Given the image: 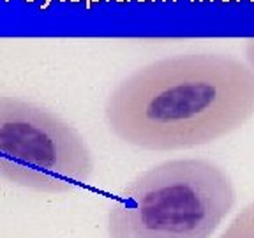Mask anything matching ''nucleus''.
Wrapping results in <instances>:
<instances>
[{
	"instance_id": "obj_1",
	"label": "nucleus",
	"mask_w": 254,
	"mask_h": 238,
	"mask_svg": "<svg viewBox=\"0 0 254 238\" xmlns=\"http://www.w3.org/2000/svg\"><path fill=\"white\" fill-rule=\"evenodd\" d=\"M104 115L115 136L138 148L206 145L254 117V71L223 53L161 58L119 83Z\"/></svg>"
},
{
	"instance_id": "obj_2",
	"label": "nucleus",
	"mask_w": 254,
	"mask_h": 238,
	"mask_svg": "<svg viewBox=\"0 0 254 238\" xmlns=\"http://www.w3.org/2000/svg\"><path fill=\"white\" fill-rule=\"evenodd\" d=\"M235 201V184L219 164L171 159L124 187L106 229L110 238H210Z\"/></svg>"
},
{
	"instance_id": "obj_3",
	"label": "nucleus",
	"mask_w": 254,
	"mask_h": 238,
	"mask_svg": "<svg viewBox=\"0 0 254 238\" xmlns=\"http://www.w3.org/2000/svg\"><path fill=\"white\" fill-rule=\"evenodd\" d=\"M94 173L85 138L53 111L0 95V178L44 194L71 192Z\"/></svg>"
},
{
	"instance_id": "obj_4",
	"label": "nucleus",
	"mask_w": 254,
	"mask_h": 238,
	"mask_svg": "<svg viewBox=\"0 0 254 238\" xmlns=\"http://www.w3.org/2000/svg\"><path fill=\"white\" fill-rule=\"evenodd\" d=\"M219 238H254V201L242 208Z\"/></svg>"
},
{
	"instance_id": "obj_5",
	"label": "nucleus",
	"mask_w": 254,
	"mask_h": 238,
	"mask_svg": "<svg viewBox=\"0 0 254 238\" xmlns=\"http://www.w3.org/2000/svg\"><path fill=\"white\" fill-rule=\"evenodd\" d=\"M246 58L249 67L254 71V39H249L246 43Z\"/></svg>"
},
{
	"instance_id": "obj_6",
	"label": "nucleus",
	"mask_w": 254,
	"mask_h": 238,
	"mask_svg": "<svg viewBox=\"0 0 254 238\" xmlns=\"http://www.w3.org/2000/svg\"><path fill=\"white\" fill-rule=\"evenodd\" d=\"M96 2H99V0H85V7H87V9H92V5L96 4Z\"/></svg>"
},
{
	"instance_id": "obj_7",
	"label": "nucleus",
	"mask_w": 254,
	"mask_h": 238,
	"mask_svg": "<svg viewBox=\"0 0 254 238\" xmlns=\"http://www.w3.org/2000/svg\"><path fill=\"white\" fill-rule=\"evenodd\" d=\"M50 4H51V0H44L43 4H41V11H46L50 7Z\"/></svg>"
},
{
	"instance_id": "obj_8",
	"label": "nucleus",
	"mask_w": 254,
	"mask_h": 238,
	"mask_svg": "<svg viewBox=\"0 0 254 238\" xmlns=\"http://www.w3.org/2000/svg\"><path fill=\"white\" fill-rule=\"evenodd\" d=\"M221 2H224V4H228V2H231V0H221Z\"/></svg>"
},
{
	"instance_id": "obj_9",
	"label": "nucleus",
	"mask_w": 254,
	"mask_h": 238,
	"mask_svg": "<svg viewBox=\"0 0 254 238\" xmlns=\"http://www.w3.org/2000/svg\"><path fill=\"white\" fill-rule=\"evenodd\" d=\"M25 2H28V4H32V2H35V0H25Z\"/></svg>"
},
{
	"instance_id": "obj_10",
	"label": "nucleus",
	"mask_w": 254,
	"mask_h": 238,
	"mask_svg": "<svg viewBox=\"0 0 254 238\" xmlns=\"http://www.w3.org/2000/svg\"><path fill=\"white\" fill-rule=\"evenodd\" d=\"M198 2H205V0H198ZM208 2H212V0H208Z\"/></svg>"
},
{
	"instance_id": "obj_11",
	"label": "nucleus",
	"mask_w": 254,
	"mask_h": 238,
	"mask_svg": "<svg viewBox=\"0 0 254 238\" xmlns=\"http://www.w3.org/2000/svg\"><path fill=\"white\" fill-rule=\"evenodd\" d=\"M117 2H127V0H117Z\"/></svg>"
},
{
	"instance_id": "obj_12",
	"label": "nucleus",
	"mask_w": 254,
	"mask_h": 238,
	"mask_svg": "<svg viewBox=\"0 0 254 238\" xmlns=\"http://www.w3.org/2000/svg\"><path fill=\"white\" fill-rule=\"evenodd\" d=\"M71 2H75V4H76V2H79V0H71Z\"/></svg>"
},
{
	"instance_id": "obj_13",
	"label": "nucleus",
	"mask_w": 254,
	"mask_h": 238,
	"mask_svg": "<svg viewBox=\"0 0 254 238\" xmlns=\"http://www.w3.org/2000/svg\"><path fill=\"white\" fill-rule=\"evenodd\" d=\"M162 2H168V0H162ZM171 2H175V0H171Z\"/></svg>"
},
{
	"instance_id": "obj_14",
	"label": "nucleus",
	"mask_w": 254,
	"mask_h": 238,
	"mask_svg": "<svg viewBox=\"0 0 254 238\" xmlns=\"http://www.w3.org/2000/svg\"><path fill=\"white\" fill-rule=\"evenodd\" d=\"M138 2H147V0H138Z\"/></svg>"
},
{
	"instance_id": "obj_15",
	"label": "nucleus",
	"mask_w": 254,
	"mask_h": 238,
	"mask_svg": "<svg viewBox=\"0 0 254 238\" xmlns=\"http://www.w3.org/2000/svg\"><path fill=\"white\" fill-rule=\"evenodd\" d=\"M237 2H240V0H237Z\"/></svg>"
},
{
	"instance_id": "obj_16",
	"label": "nucleus",
	"mask_w": 254,
	"mask_h": 238,
	"mask_svg": "<svg viewBox=\"0 0 254 238\" xmlns=\"http://www.w3.org/2000/svg\"><path fill=\"white\" fill-rule=\"evenodd\" d=\"M60 2H64V0H60Z\"/></svg>"
},
{
	"instance_id": "obj_17",
	"label": "nucleus",
	"mask_w": 254,
	"mask_h": 238,
	"mask_svg": "<svg viewBox=\"0 0 254 238\" xmlns=\"http://www.w3.org/2000/svg\"><path fill=\"white\" fill-rule=\"evenodd\" d=\"M152 2H155V0H152Z\"/></svg>"
},
{
	"instance_id": "obj_18",
	"label": "nucleus",
	"mask_w": 254,
	"mask_h": 238,
	"mask_svg": "<svg viewBox=\"0 0 254 238\" xmlns=\"http://www.w3.org/2000/svg\"><path fill=\"white\" fill-rule=\"evenodd\" d=\"M5 2H9V0H5Z\"/></svg>"
},
{
	"instance_id": "obj_19",
	"label": "nucleus",
	"mask_w": 254,
	"mask_h": 238,
	"mask_svg": "<svg viewBox=\"0 0 254 238\" xmlns=\"http://www.w3.org/2000/svg\"><path fill=\"white\" fill-rule=\"evenodd\" d=\"M251 2H254V0H251Z\"/></svg>"
},
{
	"instance_id": "obj_20",
	"label": "nucleus",
	"mask_w": 254,
	"mask_h": 238,
	"mask_svg": "<svg viewBox=\"0 0 254 238\" xmlns=\"http://www.w3.org/2000/svg\"><path fill=\"white\" fill-rule=\"evenodd\" d=\"M193 2H194V0H193Z\"/></svg>"
}]
</instances>
